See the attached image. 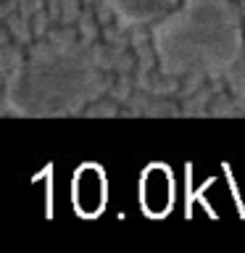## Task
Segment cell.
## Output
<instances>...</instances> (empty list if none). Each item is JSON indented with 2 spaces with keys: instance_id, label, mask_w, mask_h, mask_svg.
I'll list each match as a JSON object with an SVG mask.
<instances>
[{
  "instance_id": "obj_1",
  "label": "cell",
  "mask_w": 245,
  "mask_h": 253,
  "mask_svg": "<svg viewBox=\"0 0 245 253\" xmlns=\"http://www.w3.org/2000/svg\"><path fill=\"white\" fill-rule=\"evenodd\" d=\"M140 201L145 213H150V216H163L171 209V174L163 166H150L142 174Z\"/></svg>"
},
{
  "instance_id": "obj_2",
  "label": "cell",
  "mask_w": 245,
  "mask_h": 253,
  "mask_svg": "<svg viewBox=\"0 0 245 253\" xmlns=\"http://www.w3.org/2000/svg\"><path fill=\"white\" fill-rule=\"evenodd\" d=\"M74 201H77L79 213H84V216L100 213V206H103V201H106V193H103V177H100L98 166H82V171L77 174Z\"/></svg>"
}]
</instances>
